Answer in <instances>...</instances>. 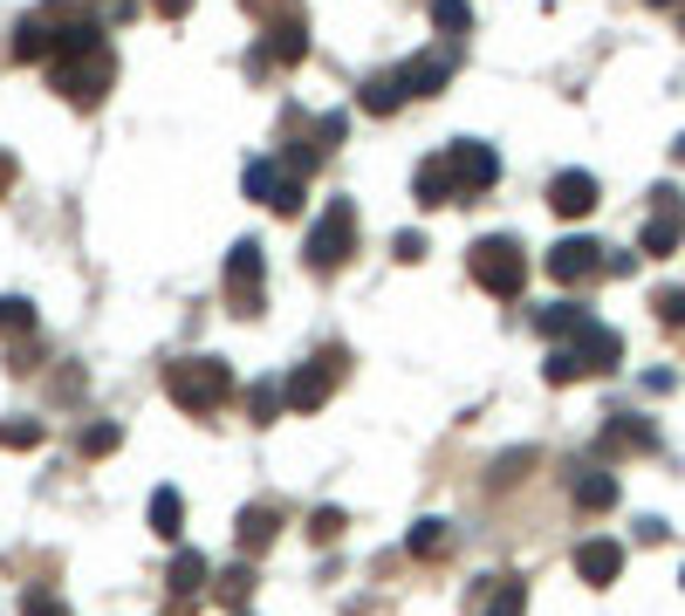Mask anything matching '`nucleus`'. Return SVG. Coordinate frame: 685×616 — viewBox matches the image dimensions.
Listing matches in <instances>:
<instances>
[{
    "mask_svg": "<svg viewBox=\"0 0 685 616\" xmlns=\"http://www.w3.org/2000/svg\"><path fill=\"white\" fill-rule=\"evenodd\" d=\"M165 397L185 411V418H213V411L233 397L226 356H179V363H165Z\"/></svg>",
    "mask_w": 685,
    "mask_h": 616,
    "instance_id": "1",
    "label": "nucleus"
},
{
    "mask_svg": "<svg viewBox=\"0 0 685 616\" xmlns=\"http://www.w3.org/2000/svg\"><path fill=\"white\" fill-rule=\"evenodd\" d=\"M110 75H117V55H110V41H90V49H69L49 62V82L75 103V110H97L103 90H110Z\"/></svg>",
    "mask_w": 685,
    "mask_h": 616,
    "instance_id": "2",
    "label": "nucleus"
},
{
    "mask_svg": "<svg viewBox=\"0 0 685 616\" xmlns=\"http://www.w3.org/2000/svg\"><path fill=\"white\" fill-rule=\"evenodd\" d=\"M473 281L487 287V295H501V302H514L521 287H528V254H521V240L514 233H487V240H473Z\"/></svg>",
    "mask_w": 685,
    "mask_h": 616,
    "instance_id": "3",
    "label": "nucleus"
},
{
    "mask_svg": "<svg viewBox=\"0 0 685 616\" xmlns=\"http://www.w3.org/2000/svg\"><path fill=\"white\" fill-rule=\"evenodd\" d=\"M350 254H356V205H350V199H330V205L315 213V226H309L302 261H309V274H336Z\"/></svg>",
    "mask_w": 685,
    "mask_h": 616,
    "instance_id": "4",
    "label": "nucleus"
},
{
    "mask_svg": "<svg viewBox=\"0 0 685 616\" xmlns=\"http://www.w3.org/2000/svg\"><path fill=\"white\" fill-rule=\"evenodd\" d=\"M446 164H453V192H460V205L480 199V192H494V179H501V151L480 144V138L446 144Z\"/></svg>",
    "mask_w": 685,
    "mask_h": 616,
    "instance_id": "5",
    "label": "nucleus"
},
{
    "mask_svg": "<svg viewBox=\"0 0 685 616\" xmlns=\"http://www.w3.org/2000/svg\"><path fill=\"white\" fill-rule=\"evenodd\" d=\"M261 295H268V261H261L254 240H240L226 254V302H233V315H254Z\"/></svg>",
    "mask_w": 685,
    "mask_h": 616,
    "instance_id": "6",
    "label": "nucleus"
},
{
    "mask_svg": "<svg viewBox=\"0 0 685 616\" xmlns=\"http://www.w3.org/2000/svg\"><path fill=\"white\" fill-rule=\"evenodd\" d=\"M336 370H343V356H336V350H330V356H309V363L295 370V377L281 384L289 411H302V418H309V411H322V404H330V391H336Z\"/></svg>",
    "mask_w": 685,
    "mask_h": 616,
    "instance_id": "7",
    "label": "nucleus"
},
{
    "mask_svg": "<svg viewBox=\"0 0 685 616\" xmlns=\"http://www.w3.org/2000/svg\"><path fill=\"white\" fill-rule=\"evenodd\" d=\"M678 240H685V199L672 185H658L652 192V220H644V233H637V254H672Z\"/></svg>",
    "mask_w": 685,
    "mask_h": 616,
    "instance_id": "8",
    "label": "nucleus"
},
{
    "mask_svg": "<svg viewBox=\"0 0 685 616\" xmlns=\"http://www.w3.org/2000/svg\"><path fill=\"white\" fill-rule=\"evenodd\" d=\"M548 274H555L562 287L596 281V274H603V246H596V240H583V233H576V240H555V246H548Z\"/></svg>",
    "mask_w": 685,
    "mask_h": 616,
    "instance_id": "9",
    "label": "nucleus"
},
{
    "mask_svg": "<svg viewBox=\"0 0 685 616\" xmlns=\"http://www.w3.org/2000/svg\"><path fill=\"white\" fill-rule=\"evenodd\" d=\"M309 55V28H302V14H281L274 28H268V41L248 55V69H268V62H281V69H295Z\"/></svg>",
    "mask_w": 685,
    "mask_h": 616,
    "instance_id": "10",
    "label": "nucleus"
},
{
    "mask_svg": "<svg viewBox=\"0 0 685 616\" xmlns=\"http://www.w3.org/2000/svg\"><path fill=\"white\" fill-rule=\"evenodd\" d=\"M570 350L583 363V377H603V370L624 363V336H617V329H603V322H583L576 336H570Z\"/></svg>",
    "mask_w": 685,
    "mask_h": 616,
    "instance_id": "11",
    "label": "nucleus"
},
{
    "mask_svg": "<svg viewBox=\"0 0 685 616\" xmlns=\"http://www.w3.org/2000/svg\"><path fill=\"white\" fill-rule=\"evenodd\" d=\"M466 609L473 616H521L528 609V583H521V575H487V583L466 596Z\"/></svg>",
    "mask_w": 685,
    "mask_h": 616,
    "instance_id": "12",
    "label": "nucleus"
},
{
    "mask_svg": "<svg viewBox=\"0 0 685 616\" xmlns=\"http://www.w3.org/2000/svg\"><path fill=\"white\" fill-rule=\"evenodd\" d=\"M596 199H603V185H596L590 172H555V179H548V205H555L562 220H590Z\"/></svg>",
    "mask_w": 685,
    "mask_h": 616,
    "instance_id": "13",
    "label": "nucleus"
},
{
    "mask_svg": "<svg viewBox=\"0 0 685 616\" xmlns=\"http://www.w3.org/2000/svg\"><path fill=\"white\" fill-rule=\"evenodd\" d=\"M397 82H405V97H439L453 82V49H432V55H412L405 69H397Z\"/></svg>",
    "mask_w": 685,
    "mask_h": 616,
    "instance_id": "14",
    "label": "nucleus"
},
{
    "mask_svg": "<svg viewBox=\"0 0 685 616\" xmlns=\"http://www.w3.org/2000/svg\"><path fill=\"white\" fill-rule=\"evenodd\" d=\"M652 445H658V432L644 425V418H631V411H617V418L596 432V452H603V460H617V452H652Z\"/></svg>",
    "mask_w": 685,
    "mask_h": 616,
    "instance_id": "15",
    "label": "nucleus"
},
{
    "mask_svg": "<svg viewBox=\"0 0 685 616\" xmlns=\"http://www.w3.org/2000/svg\"><path fill=\"white\" fill-rule=\"evenodd\" d=\"M576 575H583L590 589H611L617 575H624V548L617 542H583L576 548Z\"/></svg>",
    "mask_w": 685,
    "mask_h": 616,
    "instance_id": "16",
    "label": "nucleus"
},
{
    "mask_svg": "<svg viewBox=\"0 0 685 616\" xmlns=\"http://www.w3.org/2000/svg\"><path fill=\"white\" fill-rule=\"evenodd\" d=\"M412 97H405V82H397V69H384V75H364L356 82V110H371V117H397Z\"/></svg>",
    "mask_w": 685,
    "mask_h": 616,
    "instance_id": "17",
    "label": "nucleus"
},
{
    "mask_svg": "<svg viewBox=\"0 0 685 616\" xmlns=\"http://www.w3.org/2000/svg\"><path fill=\"white\" fill-rule=\"evenodd\" d=\"M412 192H419V205H460V192H453V164H446V151H432L419 172H412Z\"/></svg>",
    "mask_w": 685,
    "mask_h": 616,
    "instance_id": "18",
    "label": "nucleus"
},
{
    "mask_svg": "<svg viewBox=\"0 0 685 616\" xmlns=\"http://www.w3.org/2000/svg\"><path fill=\"white\" fill-rule=\"evenodd\" d=\"M240 185H248V199H268V205H281V192H289V164H274V158H248V172H240Z\"/></svg>",
    "mask_w": 685,
    "mask_h": 616,
    "instance_id": "19",
    "label": "nucleus"
},
{
    "mask_svg": "<svg viewBox=\"0 0 685 616\" xmlns=\"http://www.w3.org/2000/svg\"><path fill=\"white\" fill-rule=\"evenodd\" d=\"M165 583H172V596H179V603H192L199 589L213 583V568H206V555H192V548H179V555H172V568H165Z\"/></svg>",
    "mask_w": 685,
    "mask_h": 616,
    "instance_id": "20",
    "label": "nucleus"
},
{
    "mask_svg": "<svg viewBox=\"0 0 685 616\" xmlns=\"http://www.w3.org/2000/svg\"><path fill=\"white\" fill-rule=\"evenodd\" d=\"M583 322H590V309H583V302H548V309H535V329H542L548 343H570Z\"/></svg>",
    "mask_w": 685,
    "mask_h": 616,
    "instance_id": "21",
    "label": "nucleus"
},
{
    "mask_svg": "<svg viewBox=\"0 0 685 616\" xmlns=\"http://www.w3.org/2000/svg\"><path fill=\"white\" fill-rule=\"evenodd\" d=\"M151 534H158V542H179V534H185V501H179V486H158V493H151Z\"/></svg>",
    "mask_w": 685,
    "mask_h": 616,
    "instance_id": "22",
    "label": "nucleus"
},
{
    "mask_svg": "<svg viewBox=\"0 0 685 616\" xmlns=\"http://www.w3.org/2000/svg\"><path fill=\"white\" fill-rule=\"evenodd\" d=\"M576 507H583V514H611V507H617V479L603 473V466L576 473Z\"/></svg>",
    "mask_w": 685,
    "mask_h": 616,
    "instance_id": "23",
    "label": "nucleus"
},
{
    "mask_svg": "<svg viewBox=\"0 0 685 616\" xmlns=\"http://www.w3.org/2000/svg\"><path fill=\"white\" fill-rule=\"evenodd\" d=\"M274 527H281V514H274V507H240V527H233V534H240V548L254 555V548H268V542H274Z\"/></svg>",
    "mask_w": 685,
    "mask_h": 616,
    "instance_id": "24",
    "label": "nucleus"
},
{
    "mask_svg": "<svg viewBox=\"0 0 685 616\" xmlns=\"http://www.w3.org/2000/svg\"><path fill=\"white\" fill-rule=\"evenodd\" d=\"M405 548H412L419 562H439V555L453 548V534H446V521H419V527L405 534Z\"/></svg>",
    "mask_w": 685,
    "mask_h": 616,
    "instance_id": "25",
    "label": "nucleus"
},
{
    "mask_svg": "<svg viewBox=\"0 0 685 616\" xmlns=\"http://www.w3.org/2000/svg\"><path fill=\"white\" fill-rule=\"evenodd\" d=\"M42 438H49L42 418H8V425H0V445H8V452H34Z\"/></svg>",
    "mask_w": 685,
    "mask_h": 616,
    "instance_id": "26",
    "label": "nucleus"
},
{
    "mask_svg": "<svg viewBox=\"0 0 685 616\" xmlns=\"http://www.w3.org/2000/svg\"><path fill=\"white\" fill-rule=\"evenodd\" d=\"M0 336H34V302L0 295Z\"/></svg>",
    "mask_w": 685,
    "mask_h": 616,
    "instance_id": "27",
    "label": "nucleus"
},
{
    "mask_svg": "<svg viewBox=\"0 0 685 616\" xmlns=\"http://www.w3.org/2000/svg\"><path fill=\"white\" fill-rule=\"evenodd\" d=\"M432 28H439V34H466V28H473V8H466V0H432Z\"/></svg>",
    "mask_w": 685,
    "mask_h": 616,
    "instance_id": "28",
    "label": "nucleus"
},
{
    "mask_svg": "<svg viewBox=\"0 0 685 616\" xmlns=\"http://www.w3.org/2000/svg\"><path fill=\"white\" fill-rule=\"evenodd\" d=\"M75 445H83V460H103V452L124 445V432H117V425H83V438H75Z\"/></svg>",
    "mask_w": 685,
    "mask_h": 616,
    "instance_id": "29",
    "label": "nucleus"
},
{
    "mask_svg": "<svg viewBox=\"0 0 685 616\" xmlns=\"http://www.w3.org/2000/svg\"><path fill=\"white\" fill-rule=\"evenodd\" d=\"M248 589H254V568H248V562H233V568L220 575V603H233V609H240V603H248Z\"/></svg>",
    "mask_w": 685,
    "mask_h": 616,
    "instance_id": "30",
    "label": "nucleus"
},
{
    "mask_svg": "<svg viewBox=\"0 0 685 616\" xmlns=\"http://www.w3.org/2000/svg\"><path fill=\"white\" fill-rule=\"evenodd\" d=\"M281 404H289V397H281L274 384H254V391H248V418H254V425H274Z\"/></svg>",
    "mask_w": 685,
    "mask_h": 616,
    "instance_id": "31",
    "label": "nucleus"
},
{
    "mask_svg": "<svg viewBox=\"0 0 685 616\" xmlns=\"http://www.w3.org/2000/svg\"><path fill=\"white\" fill-rule=\"evenodd\" d=\"M576 377H583L576 350H570V343H555V350H548V384H576Z\"/></svg>",
    "mask_w": 685,
    "mask_h": 616,
    "instance_id": "32",
    "label": "nucleus"
},
{
    "mask_svg": "<svg viewBox=\"0 0 685 616\" xmlns=\"http://www.w3.org/2000/svg\"><path fill=\"white\" fill-rule=\"evenodd\" d=\"M336 534H343V507H315V514H309V542H322V548H330Z\"/></svg>",
    "mask_w": 685,
    "mask_h": 616,
    "instance_id": "33",
    "label": "nucleus"
},
{
    "mask_svg": "<svg viewBox=\"0 0 685 616\" xmlns=\"http://www.w3.org/2000/svg\"><path fill=\"white\" fill-rule=\"evenodd\" d=\"M652 309H658V322H665V329H685V287H665Z\"/></svg>",
    "mask_w": 685,
    "mask_h": 616,
    "instance_id": "34",
    "label": "nucleus"
},
{
    "mask_svg": "<svg viewBox=\"0 0 685 616\" xmlns=\"http://www.w3.org/2000/svg\"><path fill=\"white\" fill-rule=\"evenodd\" d=\"M21 616H69V609H62V596H49V589H28V596H21Z\"/></svg>",
    "mask_w": 685,
    "mask_h": 616,
    "instance_id": "35",
    "label": "nucleus"
},
{
    "mask_svg": "<svg viewBox=\"0 0 685 616\" xmlns=\"http://www.w3.org/2000/svg\"><path fill=\"white\" fill-rule=\"evenodd\" d=\"M391 246H397V261H425V254H432V246H425V233H412V226H405V233H397Z\"/></svg>",
    "mask_w": 685,
    "mask_h": 616,
    "instance_id": "36",
    "label": "nucleus"
},
{
    "mask_svg": "<svg viewBox=\"0 0 685 616\" xmlns=\"http://www.w3.org/2000/svg\"><path fill=\"white\" fill-rule=\"evenodd\" d=\"M151 8L165 14V21H179V14H192V0H151Z\"/></svg>",
    "mask_w": 685,
    "mask_h": 616,
    "instance_id": "37",
    "label": "nucleus"
},
{
    "mask_svg": "<svg viewBox=\"0 0 685 616\" xmlns=\"http://www.w3.org/2000/svg\"><path fill=\"white\" fill-rule=\"evenodd\" d=\"M8 185H14V151H0V199H8Z\"/></svg>",
    "mask_w": 685,
    "mask_h": 616,
    "instance_id": "38",
    "label": "nucleus"
},
{
    "mask_svg": "<svg viewBox=\"0 0 685 616\" xmlns=\"http://www.w3.org/2000/svg\"><path fill=\"white\" fill-rule=\"evenodd\" d=\"M652 8H678V0H652Z\"/></svg>",
    "mask_w": 685,
    "mask_h": 616,
    "instance_id": "39",
    "label": "nucleus"
}]
</instances>
